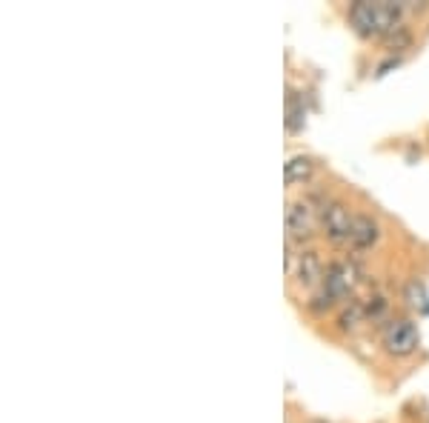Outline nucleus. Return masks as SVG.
<instances>
[{"instance_id": "obj_3", "label": "nucleus", "mask_w": 429, "mask_h": 423, "mask_svg": "<svg viewBox=\"0 0 429 423\" xmlns=\"http://www.w3.org/2000/svg\"><path fill=\"white\" fill-rule=\"evenodd\" d=\"M318 226V209L310 198H298L286 206V237L289 244H295V240H310L312 232Z\"/></svg>"}, {"instance_id": "obj_6", "label": "nucleus", "mask_w": 429, "mask_h": 423, "mask_svg": "<svg viewBox=\"0 0 429 423\" xmlns=\"http://www.w3.org/2000/svg\"><path fill=\"white\" fill-rule=\"evenodd\" d=\"M286 269L295 275V281L303 286V289H318L326 278V272H323V263L318 258V252H300L298 260L289 255L286 258Z\"/></svg>"}, {"instance_id": "obj_14", "label": "nucleus", "mask_w": 429, "mask_h": 423, "mask_svg": "<svg viewBox=\"0 0 429 423\" xmlns=\"http://www.w3.org/2000/svg\"><path fill=\"white\" fill-rule=\"evenodd\" d=\"M312 423H323V420H312Z\"/></svg>"}, {"instance_id": "obj_10", "label": "nucleus", "mask_w": 429, "mask_h": 423, "mask_svg": "<svg viewBox=\"0 0 429 423\" xmlns=\"http://www.w3.org/2000/svg\"><path fill=\"white\" fill-rule=\"evenodd\" d=\"M303 120H306V109L298 98H289L286 101V129L289 132H300L303 129Z\"/></svg>"}, {"instance_id": "obj_9", "label": "nucleus", "mask_w": 429, "mask_h": 423, "mask_svg": "<svg viewBox=\"0 0 429 423\" xmlns=\"http://www.w3.org/2000/svg\"><path fill=\"white\" fill-rule=\"evenodd\" d=\"M404 295H407V304L412 309H418L421 315H429V295H426V289H423L421 281H409Z\"/></svg>"}, {"instance_id": "obj_2", "label": "nucleus", "mask_w": 429, "mask_h": 423, "mask_svg": "<svg viewBox=\"0 0 429 423\" xmlns=\"http://www.w3.org/2000/svg\"><path fill=\"white\" fill-rule=\"evenodd\" d=\"M358 281H361V272H358V266H355V263H349V260H338V263H332V266L326 269V278H323V283H321L318 295H315V300H321V304H318L315 309H321L323 304H326V309H329V306L335 304V300L349 297V295L355 292Z\"/></svg>"}, {"instance_id": "obj_11", "label": "nucleus", "mask_w": 429, "mask_h": 423, "mask_svg": "<svg viewBox=\"0 0 429 423\" xmlns=\"http://www.w3.org/2000/svg\"><path fill=\"white\" fill-rule=\"evenodd\" d=\"M366 320V312H363V300H352L349 304V309H344L341 312V329H355L358 323H363Z\"/></svg>"}, {"instance_id": "obj_7", "label": "nucleus", "mask_w": 429, "mask_h": 423, "mask_svg": "<svg viewBox=\"0 0 429 423\" xmlns=\"http://www.w3.org/2000/svg\"><path fill=\"white\" fill-rule=\"evenodd\" d=\"M381 237V226L375 218L370 215H355V229H352V240L349 244L355 249H372Z\"/></svg>"}, {"instance_id": "obj_5", "label": "nucleus", "mask_w": 429, "mask_h": 423, "mask_svg": "<svg viewBox=\"0 0 429 423\" xmlns=\"http://www.w3.org/2000/svg\"><path fill=\"white\" fill-rule=\"evenodd\" d=\"M418 326L412 320H392L386 329H384V349L395 357H407L418 349Z\"/></svg>"}, {"instance_id": "obj_4", "label": "nucleus", "mask_w": 429, "mask_h": 423, "mask_svg": "<svg viewBox=\"0 0 429 423\" xmlns=\"http://www.w3.org/2000/svg\"><path fill=\"white\" fill-rule=\"evenodd\" d=\"M321 221L326 229V237L332 244H349L352 240V229H355V215L349 212L347 203L341 200H332L329 206H323L321 212Z\"/></svg>"}, {"instance_id": "obj_8", "label": "nucleus", "mask_w": 429, "mask_h": 423, "mask_svg": "<svg viewBox=\"0 0 429 423\" xmlns=\"http://www.w3.org/2000/svg\"><path fill=\"white\" fill-rule=\"evenodd\" d=\"M312 172H315L312 158H303V155L292 158V161L284 166V177H286V184H306V180L312 177Z\"/></svg>"}, {"instance_id": "obj_12", "label": "nucleus", "mask_w": 429, "mask_h": 423, "mask_svg": "<svg viewBox=\"0 0 429 423\" xmlns=\"http://www.w3.org/2000/svg\"><path fill=\"white\" fill-rule=\"evenodd\" d=\"M363 312H366V320H378L386 315V300L384 297H370V300H363Z\"/></svg>"}, {"instance_id": "obj_1", "label": "nucleus", "mask_w": 429, "mask_h": 423, "mask_svg": "<svg viewBox=\"0 0 429 423\" xmlns=\"http://www.w3.org/2000/svg\"><path fill=\"white\" fill-rule=\"evenodd\" d=\"M401 15H404L401 3H389V0L370 3V0H361V3L349 9V23L361 38H386L392 29L401 26Z\"/></svg>"}, {"instance_id": "obj_13", "label": "nucleus", "mask_w": 429, "mask_h": 423, "mask_svg": "<svg viewBox=\"0 0 429 423\" xmlns=\"http://www.w3.org/2000/svg\"><path fill=\"white\" fill-rule=\"evenodd\" d=\"M386 40H389V46H409V32H407V29L404 26H398V29H392V32L386 35Z\"/></svg>"}]
</instances>
